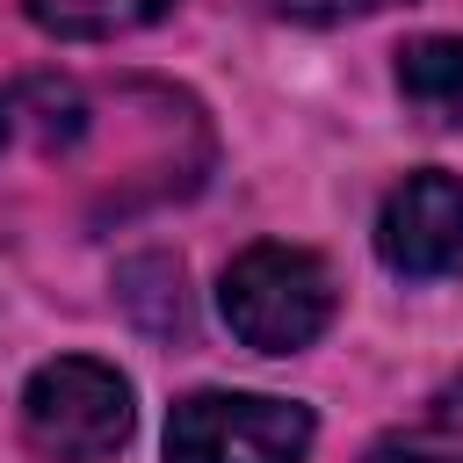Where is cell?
Here are the masks:
<instances>
[{
  "label": "cell",
  "instance_id": "cell-1",
  "mask_svg": "<svg viewBox=\"0 0 463 463\" xmlns=\"http://www.w3.org/2000/svg\"><path fill=\"white\" fill-rule=\"evenodd\" d=\"M333 304H340L333 268L289 239H253L217 275V311L253 354H304L333 326Z\"/></svg>",
  "mask_w": 463,
  "mask_h": 463
},
{
  "label": "cell",
  "instance_id": "cell-2",
  "mask_svg": "<svg viewBox=\"0 0 463 463\" xmlns=\"http://www.w3.org/2000/svg\"><path fill=\"white\" fill-rule=\"evenodd\" d=\"M137 427V391L101 354H58L22 383V441L36 463H109Z\"/></svg>",
  "mask_w": 463,
  "mask_h": 463
},
{
  "label": "cell",
  "instance_id": "cell-3",
  "mask_svg": "<svg viewBox=\"0 0 463 463\" xmlns=\"http://www.w3.org/2000/svg\"><path fill=\"white\" fill-rule=\"evenodd\" d=\"M311 441V405L268 391H188L166 412V463H304Z\"/></svg>",
  "mask_w": 463,
  "mask_h": 463
},
{
  "label": "cell",
  "instance_id": "cell-4",
  "mask_svg": "<svg viewBox=\"0 0 463 463\" xmlns=\"http://www.w3.org/2000/svg\"><path fill=\"white\" fill-rule=\"evenodd\" d=\"M376 260L405 282L463 275V174L412 166L376 210Z\"/></svg>",
  "mask_w": 463,
  "mask_h": 463
},
{
  "label": "cell",
  "instance_id": "cell-5",
  "mask_svg": "<svg viewBox=\"0 0 463 463\" xmlns=\"http://www.w3.org/2000/svg\"><path fill=\"white\" fill-rule=\"evenodd\" d=\"M398 101L420 123H463V36L427 29L398 51Z\"/></svg>",
  "mask_w": 463,
  "mask_h": 463
},
{
  "label": "cell",
  "instance_id": "cell-6",
  "mask_svg": "<svg viewBox=\"0 0 463 463\" xmlns=\"http://www.w3.org/2000/svg\"><path fill=\"white\" fill-rule=\"evenodd\" d=\"M362 463H463V376H449L412 420L383 427Z\"/></svg>",
  "mask_w": 463,
  "mask_h": 463
},
{
  "label": "cell",
  "instance_id": "cell-7",
  "mask_svg": "<svg viewBox=\"0 0 463 463\" xmlns=\"http://www.w3.org/2000/svg\"><path fill=\"white\" fill-rule=\"evenodd\" d=\"M181 0H22V14L58 43H116L166 22Z\"/></svg>",
  "mask_w": 463,
  "mask_h": 463
},
{
  "label": "cell",
  "instance_id": "cell-8",
  "mask_svg": "<svg viewBox=\"0 0 463 463\" xmlns=\"http://www.w3.org/2000/svg\"><path fill=\"white\" fill-rule=\"evenodd\" d=\"M376 7H398V0H268V14L304 22V29H333V22H354V14H376Z\"/></svg>",
  "mask_w": 463,
  "mask_h": 463
}]
</instances>
